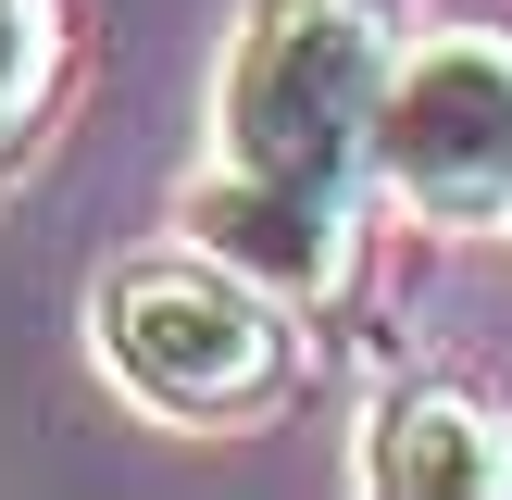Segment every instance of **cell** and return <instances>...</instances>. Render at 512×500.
Returning a JSON list of instances; mask_svg holds the SVG:
<instances>
[{"instance_id":"3957f363","label":"cell","mask_w":512,"mask_h":500,"mask_svg":"<svg viewBox=\"0 0 512 500\" xmlns=\"http://www.w3.org/2000/svg\"><path fill=\"white\" fill-rule=\"evenodd\" d=\"M375 188L425 225L512 213V25H425L388 63L375 113Z\"/></svg>"},{"instance_id":"8992f818","label":"cell","mask_w":512,"mask_h":500,"mask_svg":"<svg viewBox=\"0 0 512 500\" xmlns=\"http://www.w3.org/2000/svg\"><path fill=\"white\" fill-rule=\"evenodd\" d=\"M63 63H75L63 0H0V163H13V150L50 125V100H63Z\"/></svg>"},{"instance_id":"6da1fadb","label":"cell","mask_w":512,"mask_h":500,"mask_svg":"<svg viewBox=\"0 0 512 500\" xmlns=\"http://www.w3.org/2000/svg\"><path fill=\"white\" fill-rule=\"evenodd\" d=\"M388 63H400L388 0H250L238 50H225V100H213L225 163L275 175V188L363 200Z\"/></svg>"},{"instance_id":"5b68a950","label":"cell","mask_w":512,"mask_h":500,"mask_svg":"<svg viewBox=\"0 0 512 500\" xmlns=\"http://www.w3.org/2000/svg\"><path fill=\"white\" fill-rule=\"evenodd\" d=\"M188 238L200 250H225L238 275H263L275 300H325L350 275V200H325V188H275V175H200L188 188Z\"/></svg>"},{"instance_id":"7a4b0ae2","label":"cell","mask_w":512,"mask_h":500,"mask_svg":"<svg viewBox=\"0 0 512 500\" xmlns=\"http://www.w3.org/2000/svg\"><path fill=\"white\" fill-rule=\"evenodd\" d=\"M88 338L113 363V388L163 425H250L288 388V300L200 238L150 250V263H113L88 300Z\"/></svg>"},{"instance_id":"277c9868","label":"cell","mask_w":512,"mask_h":500,"mask_svg":"<svg viewBox=\"0 0 512 500\" xmlns=\"http://www.w3.org/2000/svg\"><path fill=\"white\" fill-rule=\"evenodd\" d=\"M363 488L375 500H512V413L488 388H388L363 425Z\"/></svg>"}]
</instances>
